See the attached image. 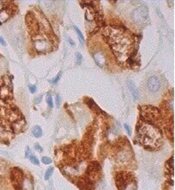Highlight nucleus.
I'll list each match as a JSON object with an SVG mask.
<instances>
[{"label":"nucleus","instance_id":"17","mask_svg":"<svg viewBox=\"0 0 175 190\" xmlns=\"http://www.w3.org/2000/svg\"><path fill=\"white\" fill-rule=\"evenodd\" d=\"M166 166L168 167V171H170L171 172V175L172 176L173 175V158L172 157L167 161Z\"/></svg>","mask_w":175,"mask_h":190},{"label":"nucleus","instance_id":"31","mask_svg":"<svg viewBox=\"0 0 175 190\" xmlns=\"http://www.w3.org/2000/svg\"><path fill=\"white\" fill-rule=\"evenodd\" d=\"M37 99H36L34 100V103H38L40 101H42V96H40V97H36Z\"/></svg>","mask_w":175,"mask_h":190},{"label":"nucleus","instance_id":"10","mask_svg":"<svg viewBox=\"0 0 175 190\" xmlns=\"http://www.w3.org/2000/svg\"><path fill=\"white\" fill-rule=\"evenodd\" d=\"M94 59L97 62V64L99 66H103L104 64H105L106 60H105V55L103 54V52L102 51H97L94 54Z\"/></svg>","mask_w":175,"mask_h":190},{"label":"nucleus","instance_id":"5","mask_svg":"<svg viewBox=\"0 0 175 190\" xmlns=\"http://www.w3.org/2000/svg\"><path fill=\"white\" fill-rule=\"evenodd\" d=\"M142 116L147 121H157L160 118V112L157 108L151 105L143 106L141 108Z\"/></svg>","mask_w":175,"mask_h":190},{"label":"nucleus","instance_id":"30","mask_svg":"<svg viewBox=\"0 0 175 190\" xmlns=\"http://www.w3.org/2000/svg\"><path fill=\"white\" fill-rule=\"evenodd\" d=\"M5 2H3V1H0V11H2L3 9H4V7H5Z\"/></svg>","mask_w":175,"mask_h":190},{"label":"nucleus","instance_id":"27","mask_svg":"<svg viewBox=\"0 0 175 190\" xmlns=\"http://www.w3.org/2000/svg\"><path fill=\"white\" fill-rule=\"evenodd\" d=\"M29 90H30L31 93H34V92L36 91V86H30L29 87Z\"/></svg>","mask_w":175,"mask_h":190},{"label":"nucleus","instance_id":"28","mask_svg":"<svg viewBox=\"0 0 175 190\" xmlns=\"http://www.w3.org/2000/svg\"><path fill=\"white\" fill-rule=\"evenodd\" d=\"M76 57H77V58H78V63H80V62L81 61V58H82V57H81L80 53H79V52L76 53Z\"/></svg>","mask_w":175,"mask_h":190},{"label":"nucleus","instance_id":"16","mask_svg":"<svg viewBox=\"0 0 175 190\" xmlns=\"http://www.w3.org/2000/svg\"><path fill=\"white\" fill-rule=\"evenodd\" d=\"M166 133H167V135L172 140V138H173V120H172V118H171L170 125L168 124V126H167Z\"/></svg>","mask_w":175,"mask_h":190},{"label":"nucleus","instance_id":"20","mask_svg":"<svg viewBox=\"0 0 175 190\" xmlns=\"http://www.w3.org/2000/svg\"><path fill=\"white\" fill-rule=\"evenodd\" d=\"M29 159H30V161L34 164H36V165H38L39 164V161H38V159L34 157V155H30L29 156Z\"/></svg>","mask_w":175,"mask_h":190},{"label":"nucleus","instance_id":"29","mask_svg":"<svg viewBox=\"0 0 175 190\" xmlns=\"http://www.w3.org/2000/svg\"><path fill=\"white\" fill-rule=\"evenodd\" d=\"M31 155L30 154V149H29V147H27V150H26V157H28V158H29V156Z\"/></svg>","mask_w":175,"mask_h":190},{"label":"nucleus","instance_id":"33","mask_svg":"<svg viewBox=\"0 0 175 190\" xmlns=\"http://www.w3.org/2000/svg\"><path fill=\"white\" fill-rule=\"evenodd\" d=\"M68 41L70 42V43H71L72 45H74V44H75V43H74V42H73V40H72L71 38H68Z\"/></svg>","mask_w":175,"mask_h":190},{"label":"nucleus","instance_id":"11","mask_svg":"<svg viewBox=\"0 0 175 190\" xmlns=\"http://www.w3.org/2000/svg\"><path fill=\"white\" fill-rule=\"evenodd\" d=\"M127 86H128V89L131 91V94L134 97V100H137L138 97H139V91L136 88V86L134 85V83L131 80H127Z\"/></svg>","mask_w":175,"mask_h":190},{"label":"nucleus","instance_id":"32","mask_svg":"<svg viewBox=\"0 0 175 190\" xmlns=\"http://www.w3.org/2000/svg\"><path fill=\"white\" fill-rule=\"evenodd\" d=\"M0 43H1L2 45H4V46H5V40L0 37Z\"/></svg>","mask_w":175,"mask_h":190},{"label":"nucleus","instance_id":"22","mask_svg":"<svg viewBox=\"0 0 175 190\" xmlns=\"http://www.w3.org/2000/svg\"><path fill=\"white\" fill-rule=\"evenodd\" d=\"M42 162H43L44 164H49L51 163V159L50 158H48V157H43V158H42Z\"/></svg>","mask_w":175,"mask_h":190},{"label":"nucleus","instance_id":"1","mask_svg":"<svg viewBox=\"0 0 175 190\" xmlns=\"http://www.w3.org/2000/svg\"><path fill=\"white\" fill-rule=\"evenodd\" d=\"M103 35L111 44L117 57L123 58L128 57L134 43L129 35L125 34L122 29L116 28H108L105 32H103Z\"/></svg>","mask_w":175,"mask_h":190},{"label":"nucleus","instance_id":"7","mask_svg":"<svg viewBox=\"0 0 175 190\" xmlns=\"http://www.w3.org/2000/svg\"><path fill=\"white\" fill-rule=\"evenodd\" d=\"M100 169H101L100 165L97 162H93L89 165L87 172H88L90 181H96L97 180V178L99 176V172H100Z\"/></svg>","mask_w":175,"mask_h":190},{"label":"nucleus","instance_id":"21","mask_svg":"<svg viewBox=\"0 0 175 190\" xmlns=\"http://www.w3.org/2000/svg\"><path fill=\"white\" fill-rule=\"evenodd\" d=\"M46 101H47V103H48V105L50 106V107L52 108L53 107V101H52V97H51V95H48L47 96V99H46Z\"/></svg>","mask_w":175,"mask_h":190},{"label":"nucleus","instance_id":"4","mask_svg":"<svg viewBox=\"0 0 175 190\" xmlns=\"http://www.w3.org/2000/svg\"><path fill=\"white\" fill-rule=\"evenodd\" d=\"M149 17L148 8L145 5H141L137 7L132 13V20L136 24H144Z\"/></svg>","mask_w":175,"mask_h":190},{"label":"nucleus","instance_id":"14","mask_svg":"<svg viewBox=\"0 0 175 190\" xmlns=\"http://www.w3.org/2000/svg\"><path fill=\"white\" fill-rule=\"evenodd\" d=\"M121 190H136V184L134 182H133L132 180H128L124 184Z\"/></svg>","mask_w":175,"mask_h":190},{"label":"nucleus","instance_id":"18","mask_svg":"<svg viewBox=\"0 0 175 190\" xmlns=\"http://www.w3.org/2000/svg\"><path fill=\"white\" fill-rule=\"evenodd\" d=\"M52 172H53V167H50L47 171H46V172H45V177H44L45 181H48V180L50 179L51 176V174H52Z\"/></svg>","mask_w":175,"mask_h":190},{"label":"nucleus","instance_id":"15","mask_svg":"<svg viewBox=\"0 0 175 190\" xmlns=\"http://www.w3.org/2000/svg\"><path fill=\"white\" fill-rule=\"evenodd\" d=\"M32 134L34 137L36 138H39L42 136V134H43V130L42 128L39 126H34L33 128H32Z\"/></svg>","mask_w":175,"mask_h":190},{"label":"nucleus","instance_id":"26","mask_svg":"<svg viewBox=\"0 0 175 190\" xmlns=\"http://www.w3.org/2000/svg\"><path fill=\"white\" fill-rule=\"evenodd\" d=\"M34 147H36V149L37 151H39V152H43V149H42V147H41L39 144H36V145H34Z\"/></svg>","mask_w":175,"mask_h":190},{"label":"nucleus","instance_id":"25","mask_svg":"<svg viewBox=\"0 0 175 190\" xmlns=\"http://www.w3.org/2000/svg\"><path fill=\"white\" fill-rule=\"evenodd\" d=\"M124 126H125V129L126 130L127 134H128V135H130V134H131V130H130V127H129V126H128L127 124H125V125H124Z\"/></svg>","mask_w":175,"mask_h":190},{"label":"nucleus","instance_id":"8","mask_svg":"<svg viewBox=\"0 0 175 190\" xmlns=\"http://www.w3.org/2000/svg\"><path fill=\"white\" fill-rule=\"evenodd\" d=\"M161 87V83L156 76H151L148 80V89L150 92H157Z\"/></svg>","mask_w":175,"mask_h":190},{"label":"nucleus","instance_id":"9","mask_svg":"<svg viewBox=\"0 0 175 190\" xmlns=\"http://www.w3.org/2000/svg\"><path fill=\"white\" fill-rule=\"evenodd\" d=\"M11 89L6 85H3L0 87V98L2 100H7L11 98Z\"/></svg>","mask_w":175,"mask_h":190},{"label":"nucleus","instance_id":"19","mask_svg":"<svg viewBox=\"0 0 175 190\" xmlns=\"http://www.w3.org/2000/svg\"><path fill=\"white\" fill-rule=\"evenodd\" d=\"M74 29H75L76 33L78 34V37H79V38H80V43H83V42H84V37H83L82 33L80 32V30L77 27H74Z\"/></svg>","mask_w":175,"mask_h":190},{"label":"nucleus","instance_id":"2","mask_svg":"<svg viewBox=\"0 0 175 190\" xmlns=\"http://www.w3.org/2000/svg\"><path fill=\"white\" fill-rule=\"evenodd\" d=\"M139 140L142 143L148 148H156L159 145L162 139L160 130L149 123L143 124L139 128Z\"/></svg>","mask_w":175,"mask_h":190},{"label":"nucleus","instance_id":"3","mask_svg":"<svg viewBox=\"0 0 175 190\" xmlns=\"http://www.w3.org/2000/svg\"><path fill=\"white\" fill-rule=\"evenodd\" d=\"M34 47L38 52H46L51 49V42L46 35L36 33L33 37Z\"/></svg>","mask_w":175,"mask_h":190},{"label":"nucleus","instance_id":"12","mask_svg":"<svg viewBox=\"0 0 175 190\" xmlns=\"http://www.w3.org/2000/svg\"><path fill=\"white\" fill-rule=\"evenodd\" d=\"M131 155L127 150H121L118 154V160L120 163H126L130 159Z\"/></svg>","mask_w":175,"mask_h":190},{"label":"nucleus","instance_id":"13","mask_svg":"<svg viewBox=\"0 0 175 190\" xmlns=\"http://www.w3.org/2000/svg\"><path fill=\"white\" fill-rule=\"evenodd\" d=\"M11 11L9 9H3L2 11H0V23H3L5 21H6L10 17H11Z\"/></svg>","mask_w":175,"mask_h":190},{"label":"nucleus","instance_id":"23","mask_svg":"<svg viewBox=\"0 0 175 190\" xmlns=\"http://www.w3.org/2000/svg\"><path fill=\"white\" fill-rule=\"evenodd\" d=\"M60 76H61V72H59V73H58V74L57 75L56 79H54V80H53L51 81V82L53 83V84H56V83H57V82L58 80H59V79H60Z\"/></svg>","mask_w":175,"mask_h":190},{"label":"nucleus","instance_id":"6","mask_svg":"<svg viewBox=\"0 0 175 190\" xmlns=\"http://www.w3.org/2000/svg\"><path fill=\"white\" fill-rule=\"evenodd\" d=\"M11 181L16 190L22 189V184L24 181V175L20 169L13 168L11 171Z\"/></svg>","mask_w":175,"mask_h":190},{"label":"nucleus","instance_id":"24","mask_svg":"<svg viewBox=\"0 0 175 190\" xmlns=\"http://www.w3.org/2000/svg\"><path fill=\"white\" fill-rule=\"evenodd\" d=\"M60 100H61V98H60V95H57V98H56V102H57V106H59L60 105Z\"/></svg>","mask_w":175,"mask_h":190}]
</instances>
